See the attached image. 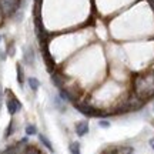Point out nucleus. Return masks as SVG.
Returning a JSON list of instances; mask_svg holds the SVG:
<instances>
[{
    "instance_id": "5",
    "label": "nucleus",
    "mask_w": 154,
    "mask_h": 154,
    "mask_svg": "<svg viewBox=\"0 0 154 154\" xmlns=\"http://www.w3.org/2000/svg\"><path fill=\"white\" fill-rule=\"evenodd\" d=\"M34 59H36V56H34V50L32 49L30 46L24 47V49H23V60H24V63L29 64V66H33Z\"/></svg>"
},
{
    "instance_id": "16",
    "label": "nucleus",
    "mask_w": 154,
    "mask_h": 154,
    "mask_svg": "<svg viewBox=\"0 0 154 154\" xmlns=\"http://www.w3.org/2000/svg\"><path fill=\"white\" fill-rule=\"evenodd\" d=\"M6 51H7V54H9V56H14V43H13V42H10V43H9V46H7V50H6Z\"/></svg>"
},
{
    "instance_id": "20",
    "label": "nucleus",
    "mask_w": 154,
    "mask_h": 154,
    "mask_svg": "<svg viewBox=\"0 0 154 154\" xmlns=\"http://www.w3.org/2000/svg\"><path fill=\"white\" fill-rule=\"evenodd\" d=\"M0 42H2V34H0Z\"/></svg>"
},
{
    "instance_id": "11",
    "label": "nucleus",
    "mask_w": 154,
    "mask_h": 154,
    "mask_svg": "<svg viewBox=\"0 0 154 154\" xmlns=\"http://www.w3.org/2000/svg\"><path fill=\"white\" fill-rule=\"evenodd\" d=\"M16 72H17V82H19V84H20V86H24V82H26V79H24V72H23L22 64H19V63H17Z\"/></svg>"
},
{
    "instance_id": "8",
    "label": "nucleus",
    "mask_w": 154,
    "mask_h": 154,
    "mask_svg": "<svg viewBox=\"0 0 154 154\" xmlns=\"http://www.w3.org/2000/svg\"><path fill=\"white\" fill-rule=\"evenodd\" d=\"M37 138H38V141L43 144V146H44V147H46L47 150H49L50 153H54V149H53V144H51V141H50L49 138L44 136L43 133H37Z\"/></svg>"
},
{
    "instance_id": "3",
    "label": "nucleus",
    "mask_w": 154,
    "mask_h": 154,
    "mask_svg": "<svg viewBox=\"0 0 154 154\" xmlns=\"http://www.w3.org/2000/svg\"><path fill=\"white\" fill-rule=\"evenodd\" d=\"M77 107V110L80 111L82 114L87 116V117H99V111L96 107L87 104V103H79V104H74Z\"/></svg>"
},
{
    "instance_id": "6",
    "label": "nucleus",
    "mask_w": 154,
    "mask_h": 154,
    "mask_svg": "<svg viewBox=\"0 0 154 154\" xmlns=\"http://www.w3.org/2000/svg\"><path fill=\"white\" fill-rule=\"evenodd\" d=\"M59 97L63 101H70V103H76L74 101V96L72 94V91L67 87H60L59 88Z\"/></svg>"
},
{
    "instance_id": "10",
    "label": "nucleus",
    "mask_w": 154,
    "mask_h": 154,
    "mask_svg": "<svg viewBox=\"0 0 154 154\" xmlns=\"http://www.w3.org/2000/svg\"><path fill=\"white\" fill-rule=\"evenodd\" d=\"M27 84L32 91H37L38 87H40V82H38V79H36V77H27Z\"/></svg>"
},
{
    "instance_id": "14",
    "label": "nucleus",
    "mask_w": 154,
    "mask_h": 154,
    "mask_svg": "<svg viewBox=\"0 0 154 154\" xmlns=\"http://www.w3.org/2000/svg\"><path fill=\"white\" fill-rule=\"evenodd\" d=\"M119 154H134V149L131 146H121L119 147Z\"/></svg>"
},
{
    "instance_id": "2",
    "label": "nucleus",
    "mask_w": 154,
    "mask_h": 154,
    "mask_svg": "<svg viewBox=\"0 0 154 154\" xmlns=\"http://www.w3.org/2000/svg\"><path fill=\"white\" fill-rule=\"evenodd\" d=\"M9 91V97L6 99V107H7V111H9V114L10 116H14L16 113H19V111L22 110V103L19 101V99H17L16 96H13L11 94L10 90H7Z\"/></svg>"
},
{
    "instance_id": "13",
    "label": "nucleus",
    "mask_w": 154,
    "mask_h": 154,
    "mask_svg": "<svg viewBox=\"0 0 154 154\" xmlns=\"http://www.w3.org/2000/svg\"><path fill=\"white\" fill-rule=\"evenodd\" d=\"M24 131H26V136H36L37 134V127L34 124H26L24 127Z\"/></svg>"
},
{
    "instance_id": "15",
    "label": "nucleus",
    "mask_w": 154,
    "mask_h": 154,
    "mask_svg": "<svg viewBox=\"0 0 154 154\" xmlns=\"http://www.w3.org/2000/svg\"><path fill=\"white\" fill-rule=\"evenodd\" d=\"M13 130H14V120H10L9 126L6 127V131H5V138H9L13 134Z\"/></svg>"
},
{
    "instance_id": "17",
    "label": "nucleus",
    "mask_w": 154,
    "mask_h": 154,
    "mask_svg": "<svg viewBox=\"0 0 154 154\" xmlns=\"http://www.w3.org/2000/svg\"><path fill=\"white\" fill-rule=\"evenodd\" d=\"M99 127H101V128H109V127H110V121H107L106 119H103V120L99 121Z\"/></svg>"
},
{
    "instance_id": "19",
    "label": "nucleus",
    "mask_w": 154,
    "mask_h": 154,
    "mask_svg": "<svg viewBox=\"0 0 154 154\" xmlns=\"http://www.w3.org/2000/svg\"><path fill=\"white\" fill-rule=\"evenodd\" d=\"M149 3L151 5V3H154V0H149Z\"/></svg>"
},
{
    "instance_id": "21",
    "label": "nucleus",
    "mask_w": 154,
    "mask_h": 154,
    "mask_svg": "<svg viewBox=\"0 0 154 154\" xmlns=\"http://www.w3.org/2000/svg\"><path fill=\"white\" fill-rule=\"evenodd\" d=\"M153 110H154V106H153Z\"/></svg>"
},
{
    "instance_id": "9",
    "label": "nucleus",
    "mask_w": 154,
    "mask_h": 154,
    "mask_svg": "<svg viewBox=\"0 0 154 154\" xmlns=\"http://www.w3.org/2000/svg\"><path fill=\"white\" fill-rule=\"evenodd\" d=\"M53 104H54V107L60 111V113H64V111H66V101H63L59 96H56L54 99H53Z\"/></svg>"
},
{
    "instance_id": "7",
    "label": "nucleus",
    "mask_w": 154,
    "mask_h": 154,
    "mask_svg": "<svg viewBox=\"0 0 154 154\" xmlns=\"http://www.w3.org/2000/svg\"><path fill=\"white\" fill-rule=\"evenodd\" d=\"M50 79H51V83H53L57 88L64 87V76H63V74H60L59 72H53Z\"/></svg>"
},
{
    "instance_id": "1",
    "label": "nucleus",
    "mask_w": 154,
    "mask_h": 154,
    "mask_svg": "<svg viewBox=\"0 0 154 154\" xmlns=\"http://www.w3.org/2000/svg\"><path fill=\"white\" fill-rule=\"evenodd\" d=\"M22 0H0V10L3 17H11L20 9Z\"/></svg>"
},
{
    "instance_id": "4",
    "label": "nucleus",
    "mask_w": 154,
    "mask_h": 154,
    "mask_svg": "<svg viewBox=\"0 0 154 154\" xmlns=\"http://www.w3.org/2000/svg\"><path fill=\"white\" fill-rule=\"evenodd\" d=\"M74 130H76V134L79 137H84L86 134L88 133L90 127H88V121L87 120H82V121H77L74 124Z\"/></svg>"
},
{
    "instance_id": "18",
    "label": "nucleus",
    "mask_w": 154,
    "mask_h": 154,
    "mask_svg": "<svg viewBox=\"0 0 154 154\" xmlns=\"http://www.w3.org/2000/svg\"><path fill=\"white\" fill-rule=\"evenodd\" d=\"M149 144H150V147L154 150V137L153 138H150V141H149Z\"/></svg>"
},
{
    "instance_id": "12",
    "label": "nucleus",
    "mask_w": 154,
    "mask_h": 154,
    "mask_svg": "<svg viewBox=\"0 0 154 154\" xmlns=\"http://www.w3.org/2000/svg\"><path fill=\"white\" fill-rule=\"evenodd\" d=\"M69 151H70V154H82L80 143L79 141H72L69 144Z\"/></svg>"
}]
</instances>
